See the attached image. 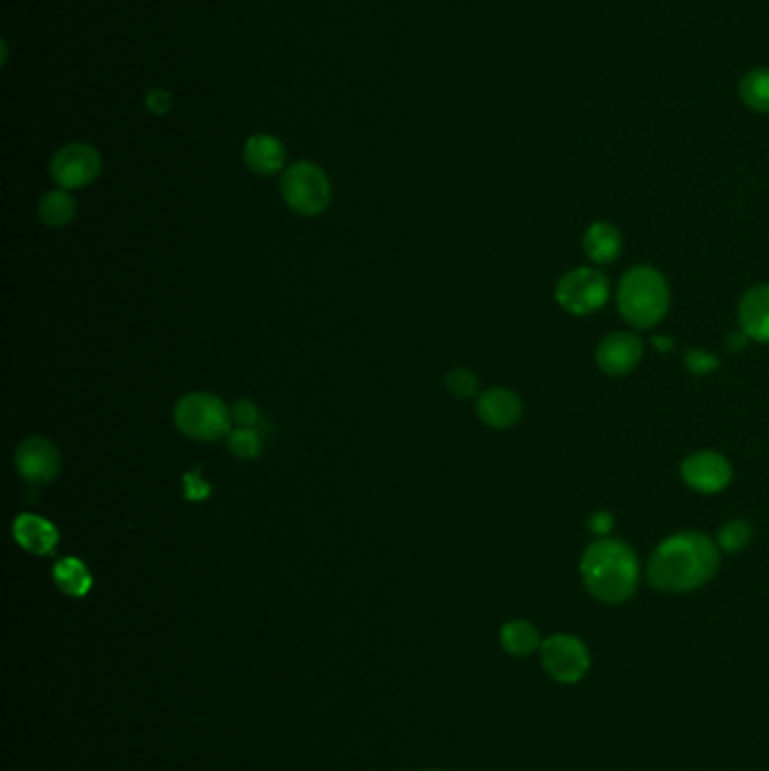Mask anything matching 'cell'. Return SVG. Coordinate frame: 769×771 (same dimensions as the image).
<instances>
[{"label":"cell","instance_id":"obj_15","mask_svg":"<svg viewBox=\"0 0 769 771\" xmlns=\"http://www.w3.org/2000/svg\"><path fill=\"white\" fill-rule=\"evenodd\" d=\"M244 163L260 176L278 174L286 163V149L275 136H253L244 145Z\"/></svg>","mask_w":769,"mask_h":771},{"label":"cell","instance_id":"obj_26","mask_svg":"<svg viewBox=\"0 0 769 771\" xmlns=\"http://www.w3.org/2000/svg\"><path fill=\"white\" fill-rule=\"evenodd\" d=\"M231 416H233V422L237 427H244V429H255L260 422V411L251 400L235 402L231 409Z\"/></svg>","mask_w":769,"mask_h":771},{"label":"cell","instance_id":"obj_22","mask_svg":"<svg viewBox=\"0 0 769 771\" xmlns=\"http://www.w3.org/2000/svg\"><path fill=\"white\" fill-rule=\"evenodd\" d=\"M749 539H751V528L747 521H740V519L724 524L716 537L720 550H727V553L742 550L749 544Z\"/></svg>","mask_w":769,"mask_h":771},{"label":"cell","instance_id":"obj_9","mask_svg":"<svg viewBox=\"0 0 769 771\" xmlns=\"http://www.w3.org/2000/svg\"><path fill=\"white\" fill-rule=\"evenodd\" d=\"M19 476L30 486H48L59 476L61 456L55 442L41 436H32L23 440L14 456Z\"/></svg>","mask_w":769,"mask_h":771},{"label":"cell","instance_id":"obj_28","mask_svg":"<svg viewBox=\"0 0 769 771\" xmlns=\"http://www.w3.org/2000/svg\"><path fill=\"white\" fill-rule=\"evenodd\" d=\"M587 526H590V530H592L594 535L607 537V535L614 530V517H612V513H607V510H596L594 515H590Z\"/></svg>","mask_w":769,"mask_h":771},{"label":"cell","instance_id":"obj_25","mask_svg":"<svg viewBox=\"0 0 769 771\" xmlns=\"http://www.w3.org/2000/svg\"><path fill=\"white\" fill-rule=\"evenodd\" d=\"M684 361H687V368H689L693 374H709V372L718 370V365H720L718 357L711 354V352H707V350H689L687 357H684Z\"/></svg>","mask_w":769,"mask_h":771},{"label":"cell","instance_id":"obj_12","mask_svg":"<svg viewBox=\"0 0 769 771\" xmlns=\"http://www.w3.org/2000/svg\"><path fill=\"white\" fill-rule=\"evenodd\" d=\"M476 413L480 422L493 429H510L522 420L524 404L519 396L508 389H490L478 398Z\"/></svg>","mask_w":769,"mask_h":771},{"label":"cell","instance_id":"obj_5","mask_svg":"<svg viewBox=\"0 0 769 771\" xmlns=\"http://www.w3.org/2000/svg\"><path fill=\"white\" fill-rule=\"evenodd\" d=\"M280 195L294 213L317 217L330 206L332 185L319 165L301 160L284 169L280 178Z\"/></svg>","mask_w":769,"mask_h":771},{"label":"cell","instance_id":"obj_3","mask_svg":"<svg viewBox=\"0 0 769 771\" xmlns=\"http://www.w3.org/2000/svg\"><path fill=\"white\" fill-rule=\"evenodd\" d=\"M619 312L621 316L636 330L654 328L663 321L670 292L665 277L652 266H634L630 269L619 284Z\"/></svg>","mask_w":769,"mask_h":771},{"label":"cell","instance_id":"obj_27","mask_svg":"<svg viewBox=\"0 0 769 771\" xmlns=\"http://www.w3.org/2000/svg\"><path fill=\"white\" fill-rule=\"evenodd\" d=\"M147 109L156 116H165L172 109V95L163 88H156L152 92H147Z\"/></svg>","mask_w":769,"mask_h":771},{"label":"cell","instance_id":"obj_23","mask_svg":"<svg viewBox=\"0 0 769 771\" xmlns=\"http://www.w3.org/2000/svg\"><path fill=\"white\" fill-rule=\"evenodd\" d=\"M447 389L458 400H469L478 393V379L474 372H469L465 368H456V370L447 372Z\"/></svg>","mask_w":769,"mask_h":771},{"label":"cell","instance_id":"obj_14","mask_svg":"<svg viewBox=\"0 0 769 771\" xmlns=\"http://www.w3.org/2000/svg\"><path fill=\"white\" fill-rule=\"evenodd\" d=\"M17 544L32 555H50L59 544V530L43 517L19 515L12 524Z\"/></svg>","mask_w":769,"mask_h":771},{"label":"cell","instance_id":"obj_20","mask_svg":"<svg viewBox=\"0 0 769 771\" xmlns=\"http://www.w3.org/2000/svg\"><path fill=\"white\" fill-rule=\"evenodd\" d=\"M740 98L744 107L758 114H769V70H749L740 81Z\"/></svg>","mask_w":769,"mask_h":771},{"label":"cell","instance_id":"obj_13","mask_svg":"<svg viewBox=\"0 0 769 771\" xmlns=\"http://www.w3.org/2000/svg\"><path fill=\"white\" fill-rule=\"evenodd\" d=\"M738 321L747 339L769 343V284H758L742 296Z\"/></svg>","mask_w":769,"mask_h":771},{"label":"cell","instance_id":"obj_24","mask_svg":"<svg viewBox=\"0 0 769 771\" xmlns=\"http://www.w3.org/2000/svg\"><path fill=\"white\" fill-rule=\"evenodd\" d=\"M183 492H185V499L189 501H204L211 497L213 486L206 484L199 471H189L183 476Z\"/></svg>","mask_w":769,"mask_h":771},{"label":"cell","instance_id":"obj_21","mask_svg":"<svg viewBox=\"0 0 769 771\" xmlns=\"http://www.w3.org/2000/svg\"><path fill=\"white\" fill-rule=\"evenodd\" d=\"M228 449L233 456H237L242 460H253L262 451V436L257 429L237 427L235 431L228 433Z\"/></svg>","mask_w":769,"mask_h":771},{"label":"cell","instance_id":"obj_11","mask_svg":"<svg viewBox=\"0 0 769 771\" xmlns=\"http://www.w3.org/2000/svg\"><path fill=\"white\" fill-rule=\"evenodd\" d=\"M643 357V341L632 332H612L596 350L598 368L607 374L623 377L632 372Z\"/></svg>","mask_w":769,"mask_h":771},{"label":"cell","instance_id":"obj_18","mask_svg":"<svg viewBox=\"0 0 769 771\" xmlns=\"http://www.w3.org/2000/svg\"><path fill=\"white\" fill-rule=\"evenodd\" d=\"M502 645L508 654L513 656H528L533 654L542 641H539V632L533 623L528 621H510L502 627Z\"/></svg>","mask_w":769,"mask_h":771},{"label":"cell","instance_id":"obj_16","mask_svg":"<svg viewBox=\"0 0 769 771\" xmlns=\"http://www.w3.org/2000/svg\"><path fill=\"white\" fill-rule=\"evenodd\" d=\"M52 580L61 594L70 598H84L93 589V575L88 566L77 557H64L52 568Z\"/></svg>","mask_w":769,"mask_h":771},{"label":"cell","instance_id":"obj_1","mask_svg":"<svg viewBox=\"0 0 769 771\" xmlns=\"http://www.w3.org/2000/svg\"><path fill=\"white\" fill-rule=\"evenodd\" d=\"M720 566V546L709 535L689 530L663 539L650 562L648 583L659 592L682 594L707 585Z\"/></svg>","mask_w":769,"mask_h":771},{"label":"cell","instance_id":"obj_10","mask_svg":"<svg viewBox=\"0 0 769 771\" xmlns=\"http://www.w3.org/2000/svg\"><path fill=\"white\" fill-rule=\"evenodd\" d=\"M733 469L718 451H698L682 462V478L687 486L702 495L722 492L731 484Z\"/></svg>","mask_w":769,"mask_h":771},{"label":"cell","instance_id":"obj_7","mask_svg":"<svg viewBox=\"0 0 769 771\" xmlns=\"http://www.w3.org/2000/svg\"><path fill=\"white\" fill-rule=\"evenodd\" d=\"M542 665L557 684H575L581 682L590 665V650L585 643L568 634H555L539 645Z\"/></svg>","mask_w":769,"mask_h":771},{"label":"cell","instance_id":"obj_4","mask_svg":"<svg viewBox=\"0 0 769 771\" xmlns=\"http://www.w3.org/2000/svg\"><path fill=\"white\" fill-rule=\"evenodd\" d=\"M174 422L181 433L192 440L213 442L220 438H228L233 416L231 409L211 393H189L176 402Z\"/></svg>","mask_w":769,"mask_h":771},{"label":"cell","instance_id":"obj_29","mask_svg":"<svg viewBox=\"0 0 769 771\" xmlns=\"http://www.w3.org/2000/svg\"><path fill=\"white\" fill-rule=\"evenodd\" d=\"M652 343L661 350V352H670L672 350V341L670 339H663V336H654Z\"/></svg>","mask_w":769,"mask_h":771},{"label":"cell","instance_id":"obj_17","mask_svg":"<svg viewBox=\"0 0 769 771\" xmlns=\"http://www.w3.org/2000/svg\"><path fill=\"white\" fill-rule=\"evenodd\" d=\"M623 237L616 226L607 222H596L585 233V251L596 264H610L621 255Z\"/></svg>","mask_w":769,"mask_h":771},{"label":"cell","instance_id":"obj_2","mask_svg":"<svg viewBox=\"0 0 769 771\" xmlns=\"http://www.w3.org/2000/svg\"><path fill=\"white\" fill-rule=\"evenodd\" d=\"M581 575L596 601L619 605L630 601L639 587V559L630 544L601 537L585 550Z\"/></svg>","mask_w":769,"mask_h":771},{"label":"cell","instance_id":"obj_6","mask_svg":"<svg viewBox=\"0 0 769 771\" xmlns=\"http://www.w3.org/2000/svg\"><path fill=\"white\" fill-rule=\"evenodd\" d=\"M610 299L607 277L592 266H581L564 273L555 284V301L562 310L575 316L598 312Z\"/></svg>","mask_w":769,"mask_h":771},{"label":"cell","instance_id":"obj_19","mask_svg":"<svg viewBox=\"0 0 769 771\" xmlns=\"http://www.w3.org/2000/svg\"><path fill=\"white\" fill-rule=\"evenodd\" d=\"M75 199L68 195V189H52L39 202V217L50 228H64L75 217Z\"/></svg>","mask_w":769,"mask_h":771},{"label":"cell","instance_id":"obj_8","mask_svg":"<svg viewBox=\"0 0 769 771\" xmlns=\"http://www.w3.org/2000/svg\"><path fill=\"white\" fill-rule=\"evenodd\" d=\"M100 172H103L100 152L84 143H72L61 147L50 163V176L61 189L86 187L93 180H98Z\"/></svg>","mask_w":769,"mask_h":771}]
</instances>
